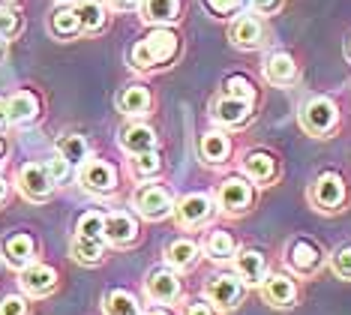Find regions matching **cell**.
Listing matches in <instances>:
<instances>
[{
  "instance_id": "9c48e42d",
  "label": "cell",
  "mask_w": 351,
  "mask_h": 315,
  "mask_svg": "<svg viewBox=\"0 0 351 315\" xmlns=\"http://www.w3.org/2000/svg\"><path fill=\"white\" fill-rule=\"evenodd\" d=\"M145 292L154 303H174L183 292L178 270H171L169 264H156V268H150L147 277H145Z\"/></svg>"
},
{
  "instance_id": "7dc6e473",
  "label": "cell",
  "mask_w": 351,
  "mask_h": 315,
  "mask_svg": "<svg viewBox=\"0 0 351 315\" xmlns=\"http://www.w3.org/2000/svg\"><path fill=\"white\" fill-rule=\"evenodd\" d=\"M147 315H171V312H169V310H162V306H156V310H150Z\"/></svg>"
},
{
  "instance_id": "7402d4cb",
  "label": "cell",
  "mask_w": 351,
  "mask_h": 315,
  "mask_svg": "<svg viewBox=\"0 0 351 315\" xmlns=\"http://www.w3.org/2000/svg\"><path fill=\"white\" fill-rule=\"evenodd\" d=\"M150 105H154V93H150L145 84H126L121 91V96H117V108L132 120L145 117L150 111Z\"/></svg>"
},
{
  "instance_id": "277c9868",
  "label": "cell",
  "mask_w": 351,
  "mask_h": 315,
  "mask_svg": "<svg viewBox=\"0 0 351 315\" xmlns=\"http://www.w3.org/2000/svg\"><path fill=\"white\" fill-rule=\"evenodd\" d=\"M174 220H178L180 229L193 231V229H202L217 216V201H213L210 192H189L174 201Z\"/></svg>"
},
{
  "instance_id": "7a4b0ae2",
  "label": "cell",
  "mask_w": 351,
  "mask_h": 315,
  "mask_svg": "<svg viewBox=\"0 0 351 315\" xmlns=\"http://www.w3.org/2000/svg\"><path fill=\"white\" fill-rule=\"evenodd\" d=\"M298 120H300V126L306 135H313V139H327V135L339 126V108H337V102L327 100V96H313L306 105H300Z\"/></svg>"
},
{
  "instance_id": "ab89813d",
  "label": "cell",
  "mask_w": 351,
  "mask_h": 315,
  "mask_svg": "<svg viewBox=\"0 0 351 315\" xmlns=\"http://www.w3.org/2000/svg\"><path fill=\"white\" fill-rule=\"evenodd\" d=\"M21 30V21L19 15L10 12V10H0V39H10Z\"/></svg>"
},
{
  "instance_id": "ba28073f",
  "label": "cell",
  "mask_w": 351,
  "mask_h": 315,
  "mask_svg": "<svg viewBox=\"0 0 351 315\" xmlns=\"http://www.w3.org/2000/svg\"><path fill=\"white\" fill-rule=\"evenodd\" d=\"M243 294H246V285L237 273H217L204 285V297L213 310H234L243 301Z\"/></svg>"
},
{
  "instance_id": "836d02e7",
  "label": "cell",
  "mask_w": 351,
  "mask_h": 315,
  "mask_svg": "<svg viewBox=\"0 0 351 315\" xmlns=\"http://www.w3.org/2000/svg\"><path fill=\"white\" fill-rule=\"evenodd\" d=\"M222 96H231V100H246L255 102V87L246 75H228L222 82Z\"/></svg>"
},
{
  "instance_id": "e0dca14e",
  "label": "cell",
  "mask_w": 351,
  "mask_h": 315,
  "mask_svg": "<svg viewBox=\"0 0 351 315\" xmlns=\"http://www.w3.org/2000/svg\"><path fill=\"white\" fill-rule=\"evenodd\" d=\"M138 240V222L126 210L106 213V244L111 246H132Z\"/></svg>"
},
{
  "instance_id": "8992f818",
  "label": "cell",
  "mask_w": 351,
  "mask_h": 315,
  "mask_svg": "<svg viewBox=\"0 0 351 315\" xmlns=\"http://www.w3.org/2000/svg\"><path fill=\"white\" fill-rule=\"evenodd\" d=\"M132 205L138 210L145 220L150 222H159V220H169L174 213V198L171 192L159 183H141L138 189L132 192Z\"/></svg>"
},
{
  "instance_id": "8d00e7d4",
  "label": "cell",
  "mask_w": 351,
  "mask_h": 315,
  "mask_svg": "<svg viewBox=\"0 0 351 315\" xmlns=\"http://www.w3.org/2000/svg\"><path fill=\"white\" fill-rule=\"evenodd\" d=\"M243 6V0H204V10L213 15V19H228Z\"/></svg>"
},
{
  "instance_id": "4dcf8cb0",
  "label": "cell",
  "mask_w": 351,
  "mask_h": 315,
  "mask_svg": "<svg viewBox=\"0 0 351 315\" xmlns=\"http://www.w3.org/2000/svg\"><path fill=\"white\" fill-rule=\"evenodd\" d=\"M69 253L78 264H102L106 261V240H87V237H73Z\"/></svg>"
},
{
  "instance_id": "7c38bea8",
  "label": "cell",
  "mask_w": 351,
  "mask_h": 315,
  "mask_svg": "<svg viewBox=\"0 0 351 315\" xmlns=\"http://www.w3.org/2000/svg\"><path fill=\"white\" fill-rule=\"evenodd\" d=\"M261 294L270 306L276 310H289V306L298 303V282H294L289 273H267L265 282H261Z\"/></svg>"
},
{
  "instance_id": "c3c4849f",
  "label": "cell",
  "mask_w": 351,
  "mask_h": 315,
  "mask_svg": "<svg viewBox=\"0 0 351 315\" xmlns=\"http://www.w3.org/2000/svg\"><path fill=\"white\" fill-rule=\"evenodd\" d=\"M3 54H6V45H3V39H0V60H3Z\"/></svg>"
},
{
  "instance_id": "6da1fadb",
  "label": "cell",
  "mask_w": 351,
  "mask_h": 315,
  "mask_svg": "<svg viewBox=\"0 0 351 315\" xmlns=\"http://www.w3.org/2000/svg\"><path fill=\"white\" fill-rule=\"evenodd\" d=\"M180 36L169 27H154L150 34L130 48V67L138 72H156L178 60Z\"/></svg>"
},
{
  "instance_id": "bcb514c9",
  "label": "cell",
  "mask_w": 351,
  "mask_h": 315,
  "mask_svg": "<svg viewBox=\"0 0 351 315\" xmlns=\"http://www.w3.org/2000/svg\"><path fill=\"white\" fill-rule=\"evenodd\" d=\"M6 150H10V148H6V141H3V139H0V165H3V163H6Z\"/></svg>"
},
{
  "instance_id": "5b68a950",
  "label": "cell",
  "mask_w": 351,
  "mask_h": 315,
  "mask_svg": "<svg viewBox=\"0 0 351 315\" xmlns=\"http://www.w3.org/2000/svg\"><path fill=\"white\" fill-rule=\"evenodd\" d=\"M252 201H255V187L250 177L243 174H231L219 183V192H217V205L222 207V213L228 216H243L252 210Z\"/></svg>"
},
{
  "instance_id": "e575fe53",
  "label": "cell",
  "mask_w": 351,
  "mask_h": 315,
  "mask_svg": "<svg viewBox=\"0 0 351 315\" xmlns=\"http://www.w3.org/2000/svg\"><path fill=\"white\" fill-rule=\"evenodd\" d=\"M159 168H162V159H159V153H141V156H132V174L138 177V180H150L154 174H159Z\"/></svg>"
},
{
  "instance_id": "60d3db41",
  "label": "cell",
  "mask_w": 351,
  "mask_h": 315,
  "mask_svg": "<svg viewBox=\"0 0 351 315\" xmlns=\"http://www.w3.org/2000/svg\"><path fill=\"white\" fill-rule=\"evenodd\" d=\"M250 3H252V10L258 15H274V12L282 10L285 0H250Z\"/></svg>"
},
{
  "instance_id": "f6af8a7d",
  "label": "cell",
  "mask_w": 351,
  "mask_h": 315,
  "mask_svg": "<svg viewBox=\"0 0 351 315\" xmlns=\"http://www.w3.org/2000/svg\"><path fill=\"white\" fill-rule=\"evenodd\" d=\"M6 124H10V115H6V100H0V132L6 129Z\"/></svg>"
},
{
  "instance_id": "4fadbf2b",
  "label": "cell",
  "mask_w": 351,
  "mask_h": 315,
  "mask_svg": "<svg viewBox=\"0 0 351 315\" xmlns=\"http://www.w3.org/2000/svg\"><path fill=\"white\" fill-rule=\"evenodd\" d=\"M279 174V159L270 150H250L243 156V177H250L258 187H270Z\"/></svg>"
},
{
  "instance_id": "f35d334b",
  "label": "cell",
  "mask_w": 351,
  "mask_h": 315,
  "mask_svg": "<svg viewBox=\"0 0 351 315\" xmlns=\"http://www.w3.org/2000/svg\"><path fill=\"white\" fill-rule=\"evenodd\" d=\"M27 301L19 294H6L0 297V315H27Z\"/></svg>"
},
{
  "instance_id": "3957f363",
  "label": "cell",
  "mask_w": 351,
  "mask_h": 315,
  "mask_svg": "<svg viewBox=\"0 0 351 315\" xmlns=\"http://www.w3.org/2000/svg\"><path fill=\"white\" fill-rule=\"evenodd\" d=\"M309 205L322 213H339L342 205L348 198V189H346V177L339 172H322L313 180V187L306 192Z\"/></svg>"
},
{
  "instance_id": "4316f807",
  "label": "cell",
  "mask_w": 351,
  "mask_h": 315,
  "mask_svg": "<svg viewBox=\"0 0 351 315\" xmlns=\"http://www.w3.org/2000/svg\"><path fill=\"white\" fill-rule=\"evenodd\" d=\"M58 156H63L69 165H84L90 159V144H87L84 135L66 132L58 139Z\"/></svg>"
},
{
  "instance_id": "8fae6325",
  "label": "cell",
  "mask_w": 351,
  "mask_h": 315,
  "mask_svg": "<svg viewBox=\"0 0 351 315\" xmlns=\"http://www.w3.org/2000/svg\"><path fill=\"white\" fill-rule=\"evenodd\" d=\"M19 189L27 201H49L54 192V183H51L49 172H45V165L27 163L19 168Z\"/></svg>"
},
{
  "instance_id": "d6986e66",
  "label": "cell",
  "mask_w": 351,
  "mask_h": 315,
  "mask_svg": "<svg viewBox=\"0 0 351 315\" xmlns=\"http://www.w3.org/2000/svg\"><path fill=\"white\" fill-rule=\"evenodd\" d=\"M252 108H255V102H246V100H231V96H217L213 100V117L222 126H231V129L250 124Z\"/></svg>"
},
{
  "instance_id": "d6a6232c",
  "label": "cell",
  "mask_w": 351,
  "mask_h": 315,
  "mask_svg": "<svg viewBox=\"0 0 351 315\" xmlns=\"http://www.w3.org/2000/svg\"><path fill=\"white\" fill-rule=\"evenodd\" d=\"M51 34L54 36H60V39H69V36H75V34H82V24H78V15L75 10H58L51 15Z\"/></svg>"
},
{
  "instance_id": "d4e9b609",
  "label": "cell",
  "mask_w": 351,
  "mask_h": 315,
  "mask_svg": "<svg viewBox=\"0 0 351 315\" xmlns=\"http://www.w3.org/2000/svg\"><path fill=\"white\" fill-rule=\"evenodd\" d=\"M198 258H202V249L189 237H178L165 246V261H169L171 270H193L198 264Z\"/></svg>"
},
{
  "instance_id": "83f0119b",
  "label": "cell",
  "mask_w": 351,
  "mask_h": 315,
  "mask_svg": "<svg viewBox=\"0 0 351 315\" xmlns=\"http://www.w3.org/2000/svg\"><path fill=\"white\" fill-rule=\"evenodd\" d=\"M102 312L106 315H141V303L126 288H111L102 297Z\"/></svg>"
},
{
  "instance_id": "52a82bcc",
  "label": "cell",
  "mask_w": 351,
  "mask_h": 315,
  "mask_svg": "<svg viewBox=\"0 0 351 315\" xmlns=\"http://www.w3.org/2000/svg\"><path fill=\"white\" fill-rule=\"evenodd\" d=\"M285 264L298 273V277H315L324 268V249L313 237H294L285 249Z\"/></svg>"
},
{
  "instance_id": "f546056e",
  "label": "cell",
  "mask_w": 351,
  "mask_h": 315,
  "mask_svg": "<svg viewBox=\"0 0 351 315\" xmlns=\"http://www.w3.org/2000/svg\"><path fill=\"white\" fill-rule=\"evenodd\" d=\"M204 253H207V258H213V261H231V258L237 255V244L228 231L217 229L204 237Z\"/></svg>"
},
{
  "instance_id": "7bdbcfd3",
  "label": "cell",
  "mask_w": 351,
  "mask_h": 315,
  "mask_svg": "<svg viewBox=\"0 0 351 315\" xmlns=\"http://www.w3.org/2000/svg\"><path fill=\"white\" fill-rule=\"evenodd\" d=\"M106 3L111 6V10H121V12H123V10H132L138 0H106Z\"/></svg>"
},
{
  "instance_id": "603a6c76",
  "label": "cell",
  "mask_w": 351,
  "mask_h": 315,
  "mask_svg": "<svg viewBox=\"0 0 351 315\" xmlns=\"http://www.w3.org/2000/svg\"><path fill=\"white\" fill-rule=\"evenodd\" d=\"M180 19V0H141V21L154 27H169Z\"/></svg>"
},
{
  "instance_id": "f1b7e54d",
  "label": "cell",
  "mask_w": 351,
  "mask_h": 315,
  "mask_svg": "<svg viewBox=\"0 0 351 315\" xmlns=\"http://www.w3.org/2000/svg\"><path fill=\"white\" fill-rule=\"evenodd\" d=\"M75 15H78V24H82L84 34H99L108 21L106 6H102L99 0H82V3L75 6Z\"/></svg>"
},
{
  "instance_id": "681fc988",
  "label": "cell",
  "mask_w": 351,
  "mask_h": 315,
  "mask_svg": "<svg viewBox=\"0 0 351 315\" xmlns=\"http://www.w3.org/2000/svg\"><path fill=\"white\" fill-rule=\"evenodd\" d=\"M10 3H15V0H0V6H10Z\"/></svg>"
},
{
  "instance_id": "ffe728a7",
  "label": "cell",
  "mask_w": 351,
  "mask_h": 315,
  "mask_svg": "<svg viewBox=\"0 0 351 315\" xmlns=\"http://www.w3.org/2000/svg\"><path fill=\"white\" fill-rule=\"evenodd\" d=\"M121 148L130 153V156H141V153H154L156 150V132L147 124H126L121 129Z\"/></svg>"
},
{
  "instance_id": "ac0fdd59",
  "label": "cell",
  "mask_w": 351,
  "mask_h": 315,
  "mask_svg": "<svg viewBox=\"0 0 351 315\" xmlns=\"http://www.w3.org/2000/svg\"><path fill=\"white\" fill-rule=\"evenodd\" d=\"M21 288L30 297H45L58 288V270L49 264H27L21 270Z\"/></svg>"
},
{
  "instance_id": "f907efd6",
  "label": "cell",
  "mask_w": 351,
  "mask_h": 315,
  "mask_svg": "<svg viewBox=\"0 0 351 315\" xmlns=\"http://www.w3.org/2000/svg\"><path fill=\"white\" fill-rule=\"evenodd\" d=\"M348 54H351V43H348Z\"/></svg>"
},
{
  "instance_id": "484cf974",
  "label": "cell",
  "mask_w": 351,
  "mask_h": 315,
  "mask_svg": "<svg viewBox=\"0 0 351 315\" xmlns=\"http://www.w3.org/2000/svg\"><path fill=\"white\" fill-rule=\"evenodd\" d=\"M6 115H10V124H30V120H36V115H39L36 93L15 91L10 100H6Z\"/></svg>"
},
{
  "instance_id": "cb8c5ba5",
  "label": "cell",
  "mask_w": 351,
  "mask_h": 315,
  "mask_svg": "<svg viewBox=\"0 0 351 315\" xmlns=\"http://www.w3.org/2000/svg\"><path fill=\"white\" fill-rule=\"evenodd\" d=\"M198 153H202L207 165H222L231 156V139L226 132H219V129H207L202 141H198Z\"/></svg>"
},
{
  "instance_id": "5bb4252c",
  "label": "cell",
  "mask_w": 351,
  "mask_h": 315,
  "mask_svg": "<svg viewBox=\"0 0 351 315\" xmlns=\"http://www.w3.org/2000/svg\"><path fill=\"white\" fill-rule=\"evenodd\" d=\"M234 273L241 277L243 285H261L265 277H267V258H265V253H261V249H255V246L237 249Z\"/></svg>"
},
{
  "instance_id": "30bf717a",
  "label": "cell",
  "mask_w": 351,
  "mask_h": 315,
  "mask_svg": "<svg viewBox=\"0 0 351 315\" xmlns=\"http://www.w3.org/2000/svg\"><path fill=\"white\" fill-rule=\"evenodd\" d=\"M78 180L93 196H108V192L117 189V168L106 159H87L82 172H78Z\"/></svg>"
},
{
  "instance_id": "74e56055",
  "label": "cell",
  "mask_w": 351,
  "mask_h": 315,
  "mask_svg": "<svg viewBox=\"0 0 351 315\" xmlns=\"http://www.w3.org/2000/svg\"><path fill=\"white\" fill-rule=\"evenodd\" d=\"M45 172H49V177H51L54 187H58V183H63V180L69 177V172H73V165H69L63 156H51L49 163H45Z\"/></svg>"
},
{
  "instance_id": "2e32d148",
  "label": "cell",
  "mask_w": 351,
  "mask_h": 315,
  "mask_svg": "<svg viewBox=\"0 0 351 315\" xmlns=\"http://www.w3.org/2000/svg\"><path fill=\"white\" fill-rule=\"evenodd\" d=\"M228 39H231V45L241 48V51H255V48L265 43V27H261V21L255 19V15H237V19L231 21Z\"/></svg>"
},
{
  "instance_id": "d590c367",
  "label": "cell",
  "mask_w": 351,
  "mask_h": 315,
  "mask_svg": "<svg viewBox=\"0 0 351 315\" xmlns=\"http://www.w3.org/2000/svg\"><path fill=\"white\" fill-rule=\"evenodd\" d=\"M330 270L337 273L339 279H351V244H342L339 249H333Z\"/></svg>"
},
{
  "instance_id": "44dd1931",
  "label": "cell",
  "mask_w": 351,
  "mask_h": 315,
  "mask_svg": "<svg viewBox=\"0 0 351 315\" xmlns=\"http://www.w3.org/2000/svg\"><path fill=\"white\" fill-rule=\"evenodd\" d=\"M265 78L274 87H289L298 82V63H294L291 54H285V51H274V54H267V60H265Z\"/></svg>"
},
{
  "instance_id": "b9f144b4",
  "label": "cell",
  "mask_w": 351,
  "mask_h": 315,
  "mask_svg": "<svg viewBox=\"0 0 351 315\" xmlns=\"http://www.w3.org/2000/svg\"><path fill=\"white\" fill-rule=\"evenodd\" d=\"M183 315H217V310H213L207 301H193V303H186Z\"/></svg>"
},
{
  "instance_id": "1f68e13d",
  "label": "cell",
  "mask_w": 351,
  "mask_h": 315,
  "mask_svg": "<svg viewBox=\"0 0 351 315\" xmlns=\"http://www.w3.org/2000/svg\"><path fill=\"white\" fill-rule=\"evenodd\" d=\"M75 237H87V240H106V213L99 210H87L78 216L75 225Z\"/></svg>"
},
{
  "instance_id": "ee69618b",
  "label": "cell",
  "mask_w": 351,
  "mask_h": 315,
  "mask_svg": "<svg viewBox=\"0 0 351 315\" xmlns=\"http://www.w3.org/2000/svg\"><path fill=\"white\" fill-rule=\"evenodd\" d=\"M6 198H10V183H6V177H0V207L6 205Z\"/></svg>"
},
{
  "instance_id": "9a60e30c",
  "label": "cell",
  "mask_w": 351,
  "mask_h": 315,
  "mask_svg": "<svg viewBox=\"0 0 351 315\" xmlns=\"http://www.w3.org/2000/svg\"><path fill=\"white\" fill-rule=\"evenodd\" d=\"M0 253H3V261L15 270H25L27 264H34V255H36V240L25 231H15L10 237H3L0 244Z\"/></svg>"
}]
</instances>
